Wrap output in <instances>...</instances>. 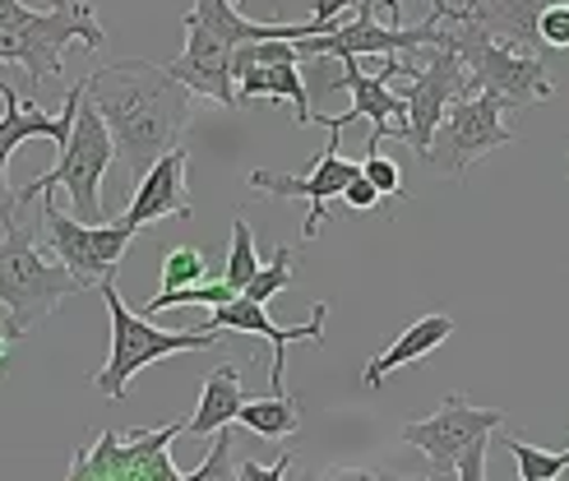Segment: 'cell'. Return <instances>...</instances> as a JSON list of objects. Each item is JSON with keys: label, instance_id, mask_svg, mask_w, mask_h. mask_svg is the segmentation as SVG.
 <instances>
[{"label": "cell", "instance_id": "6da1fadb", "mask_svg": "<svg viewBox=\"0 0 569 481\" xmlns=\"http://www.w3.org/2000/svg\"><path fill=\"white\" fill-rule=\"evenodd\" d=\"M83 98L102 111L130 181L144 177L162 153H172L194 117V93L167 66L144 61V56L83 74Z\"/></svg>", "mask_w": 569, "mask_h": 481}, {"label": "cell", "instance_id": "7a4b0ae2", "mask_svg": "<svg viewBox=\"0 0 569 481\" xmlns=\"http://www.w3.org/2000/svg\"><path fill=\"white\" fill-rule=\"evenodd\" d=\"M186 23V51L177 61H167L194 98H209L218 107L232 111L237 89H232V51L241 42H260V38H310L320 33L316 19L301 23H260L246 19L232 0H194V10L181 19Z\"/></svg>", "mask_w": 569, "mask_h": 481}, {"label": "cell", "instance_id": "3957f363", "mask_svg": "<svg viewBox=\"0 0 569 481\" xmlns=\"http://www.w3.org/2000/svg\"><path fill=\"white\" fill-rule=\"evenodd\" d=\"M98 292L107 301V315H111V357L102 371H93V389L102 399H126L130 380L144 371V365L162 361V357H177V352H209L222 343L218 329H158L149 324L144 310H130L121 301V288H117V273H107L98 282Z\"/></svg>", "mask_w": 569, "mask_h": 481}, {"label": "cell", "instance_id": "277c9868", "mask_svg": "<svg viewBox=\"0 0 569 481\" xmlns=\"http://www.w3.org/2000/svg\"><path fill=\"white\" fill-rule=\"evenodd\" d=\"M107 28L98 23L89 0H51L47 10H33L23 23L0 28V66H23L28 83H61L66 79V51H102Z\"/></svg>", "mask_w": 569, "mask_h": 481}, {"label": "cell", "instance_id": "5b68a950", "mask_svg": "<svg viewBox=\"0 0 569 481\" xmlns=\"http://www.w3.org/2000/svg\"><path fill=\"white\" fill-rule=\"evenodd\" d=\"M111 162H117V144H111L102 111L89 98H79V111H74L70 139L61 144V158H56L51 172H42L23 190H14V204L28 209L33 200H42V194L66 190L79 222H102V177H107Z\"/></svg>", "mask_w": 569, "mask_h": 481}, {"label": "cell", "instance_id": "8992f818", "mask_svg": "<svg viewBox=\"0 0 569 481\" xmlns=\"http://www.w3.org/2000/svg\"><path fill=\"white\" fill-rule=\"evenodd\" d=\"M74 292H83L74 273L56 254H42L33 232L19 222L0 232V310H6L14 338H28Z\"/></svg>", "mask_w": 569, "mask_h": 481}, {"label": "cell", "instance_id": "52a82bcc", "mask_svg": "<svg viewBox=\"0 0 569 481\" xmlns=\"http://www.w3.org/2000/svg\"><path fill=\"white\" fill-rule=\"evenodd\" d=\"M505 111H509L505 98H496L491 89H477V93L459 98L445 111V121L436 126L431 149H426L421 162L449 181H463L472 162H481L496 149H509L519 139L515 126L505 121Z\"/></svg>", "mask_w": 569, "mask_h": 481}, {"label": "cell", "instance_id": "ba28073f", "mask_svg": "<svg viewBox=\"0 0 569 481\" xmlns=\"http://www.w3.org/2000/svg\"><path fill=\"white\" fill-rule=\"evenodd\" d=\"M453 51L463 56V70L472 79V89H491L496 98H505L509 111H528L537 102L556 98V79H551L547 61L537 51L491 42L468 23H453Z\"/></svg>", "mask_w": 569, "mask_h": 481}, {"label": "cell", "instance_id": "9c48e42d", "mask_svg": "<svg viewBox=\"0 0 569 481\" xmlns=\"http://www.w3.org/2000/svg\"><path fill=\"white\" fill-rule=\"evenodd\" d=\"M177 435H186V421L158 431H102L74 454L70 481H181L172 454H167Z\"/></svg>", "mask_w": 569, "mask_h": 481}, {"label": "cell", "instance_id": "30bf717a", "mask_svg": "<svg viewBox=\"0 0 569 481\" xmlns=\"http://www.w3.org/2000/svg\"><path fill=\"white\" fill-rule=\"evenodd\" d=\"M42 237L51 245V254L61 260L79 288H98L107 273H117L126 260V245L134 241V228L126 222H79L74 213L56 209L51 194H42Z\"/></svg>", "mask_w": 569, "mask_h": 481}, {"label": "cell", "instance_id": "8fae6325", "mask_svg": "<svg viewBox=\"0 0 569 481\" xmlns=\"http://www.w3.org/2000/svg\"><path fill=\"white\" fill-rule=\"evenodd\" d=\"M325 126H329V144H325V153L310 162V172L306 177H288V172H264V167H254V172L246 177V186H250V194H260V200H306L310 209H306V222H301V237L306 241H316L320 237V228L329 222V204L343 194V186L361 172L357 162H348L343 153V144H338V134H343V121L338 117H320Z\"/></svg>", "mask_w": 569, "mask_h": 481}, {"label": "cell", "instance_id": "7c38bea8", "mask_svg": "<svg viewBox=\"0 0 569 481\" xmlns=\"http://www.w3.org/2000/svg\"><path fill=\"white\" fill-rule=\"evenodd\" d=\"M79 98H83V79L66 89L61 111H47V107H42V102H33V98H19L14 83H10L6 74H0V102H6V111H0V232L14 228V222H19L14 190H10V181H6L10 158L28 144V139H51V144L61 149L66 139H70V126H74Z\"/></svg>", "mask_w": 569, "mask_h": 481}, {"label": "cell", "instance_id": "4fadbf2b", "mask_svg": "<svg viewBox=\"0 0 569 481\" xmlns=\"http://www.w3.org/2000/svg\"><path fill=\"white\" fill-rule=\"evenodd\" d=\"M426 51H431L426 66H412L408 83H398V93L408 102V149L417 158H426V149H431V134L445 121V111L459 98L477 93L459 51H449V47H426Z\"/></svg>", "mask_w": 569, "mask_h": 481}, {"label": "cell", "instance_id": "5bb4252c", "mask_svg": "<svg viewBox=\"0 0 569 481\" xmlns=\"http://www.w3.org/2000/svg\"><path fill=\"white\" fill-rule=\"evenodd\" d=\"M505 427V412L500 408H472L463 393H449V399L421 421H408L398 440L412 444L417 454L431 463L436 477H453V463L459 454L477 440V435H491Z\"/></svg>", "mask_w": 569, "mask_h": 481}, {"label": "cell", "instance_id": "9a60e30c", "mask_svg": "<svg viewBox=\"0 0 569 481\" xmlns=\"http://www.w3.org/2000/svg\"><path fill=\"white\" fill-rule=\"evenodd\" d=\"M431 33H436V14H426L417 28H398V23H380L376 19V6L371 0H361L357 19L348 23H333L329 33H310V38H297V51L301 61L310 56H412L421 47H431Z\"/></svg>", "mask_w": 569, "mask_h": 481}, {"label": "cell", "instance_id": "2e32d148", "mask_svg": "<svg viewBox=\"0 0 569 481\" xmlns=\"http://www.w3.org/2000/svg\"><path fill=\"white\" fill-rule=\"evenodd\" d=\"M325 320H329V305L320 301L316 310H310L306 324H273L269 310L260 301L250 297H232L227 305H213V320L209 329L218 333H246V338H264V343L273 348V365H269V389L273 393H288V348L292 343H325Z\"/></svg>", "mask_w": 569, "mask_h": 481}, {"label": "cell", "instance_id": "e0dca14e", "mask_svg": "<svg viewBox=\"0 0 569 481\" xmlns=\"http://www.w3.org/2000/svg\"><path fill=\"white\" fill-rule=\"evenodd\" d=\"M325 93H352V111L348 117H366L371 121V139H366V153H376L385 139H403L408 144V102L403 93L393 89V83H385L380 74H366L357 66V56H343V74L325 83Z\"/></svg>", "mask_w": 569, "mask_h": 481}, {"label": "cell", "instance_id": "ac0fdd59", "mask_svg": "<svg viewBox=\"0 0 569 481\" xmlns=\"http://www.w3.org/2000/svg\"><path fill=\"white\" fill-rule=\"evenodd\" d=\"M190 153L177 144L172 153H162L144 177L134 181V194H130V209L121 213L126 228L144 232L153 222H167V218H190L194 204H190Z\"/></svg>", "mask_w": 569, "mask_h": 481}, {"label": "cell", "instance_id": "d6986e66", "mask_svg": "<svg viewBox=\"0 0 569 481\" xmlns=\"http://www.w3.org/2000/svg\"><path fill=\"white\" fill-rule=\"evenodd\" d=\"M453 338V320L449 315H421L417 324H408L403 333L393 338V343L380 352V357H371L366 361V375H361V384L366 389H385L389 384V375H398L403 365H412V361H421V357H431L436 348H445Z\"/></svg>", "mask_w": 569, "mask_h": 481}, {"label": "cell", "instance_id": "ffe728a7", "mask_svg": "<svg viewBox=\"0 0 569 481\" xmlns=\"http://www.w3.org/2000/svg\"><path fill=\"white\" fill-rule=\"evenodd\" d=\"M232 89H237V107L254 102V98H273V102H292L297 107V126H316V111H310V93L301 66H250V61H232Z\"/></svg>", "mask_w": 569, "mask_h": 481}, {"label": "cell", "instance_id": "44dd1931", "mask_svg": "<svg viewBox=\"0 0 569 481\" xmlns=\"http://www.w3.org/2000/svg\"><path fill=\"white\" fill-rule=\"evenodd\" d=\"M246 403V384H241V371L232 361H218L213 371L204 375V389H199V408L194 417L186 421V435H199V440H209L213 431L222 427H232L237 412Z\"/></svg>", "mask_w": 569, "mask_h": 481}, {"label": "cell", "instance_id": "7402d4cb", "mask_svg": "<svg viewBox=\"0 0 569 481\" xmlns=\"http://www.w3.org/2000/svg\"><path fill=\"white\" fill-rule=\"evenodd\" d=\"M237 421L260 440H288L301 431V403L292 393H269V399H246Z\"/></svg>", "mask_w": 569, "mask_h": 481}, {"label": "cell", "instance_id": "603a6c76", "mask_svg": "<svg viewBox=\"0 0 569 481\" xmlns=\"http://www.w3.org/2000/svg\"><path fill=\"white\" fill-rule=\"evenodd\" d=\"M292 278H297V254H292V245H278L269 260L260 264V273H254L246 288H241V297H250V301H260V305H269L273 297H282L292 288Z\"/></svg>", "mask_w": 569, "mask_h": 481}, {"label": "cell", "instance_id": "cb8c5ba5", "mask_svg": "<svg viewBox=\"0 0 569 481\" xmlns=\"http://www.w3.org/2000/svg\"><path fill=\"white\" fill-rule=\"evenodd\" d=\"M237 297V288L227 278H213V282H194V288H177V292H158L149 305H144V315H162V310H172V305H227Z\"/></svg>", "mask_w": 569, "mask_h": 481}, {"label": "cell", "instance_id": "d4e9b609", "mask_svg": "<svg viewBox=\"0 0 569 481\" xmlns=\"http://www.w3.org/2000/svg\"><path fill=\"white\" fill-rule=\"evenodd\" d=\"M260 264H264V260L254 254V232H250V222L237 213V218H232V245H227V269H222V278L241 292L246 282L260 273Z\"/></svg>", "mask_w": 569, "mask_h": 481}, {"label": "cell", "instance_id": "484cf974", "mask_svg": "<svg viewBox=\"0 0 569 481\" xmlns=\"http://www.w3.org/2000/svg\"><path fill=\"white\" fill-rule=\"evenodd\" d=\"M505 444H509V454L519 459V477H523V481H556V477L569 468V454H551V449H537V444H528V440L515 435V431L505 435Z\"/></svg>", "mask_w": 569, "mask_h": 481}, {"label": "cell", "instance_id": "4316f807", "mask_svg": "<svg viewBox=\"0 0 569 481\" xmlns=\"http://www.w3.org/2000/svg\"><path fill=\"white\" fill-rule=\"evenodd\" d=\"M209 278V264H204V250L194 245H172L162 254V288L158 292H177V288H194V282Z\"/></svg>", "mask_w": 569, "mask_h": 481}, {"label": "cell", "instance_id": "83f0119b", "mask_svg": "<svg viewBox=\"0 0 569 481\" xmlns=\"http://www.w3.org/2000/svg\"><path fill=\"white\" fill-rule=\"evenodd\" d=\"M186 481H237V463H232V431H213V449L204 463H194L186 472Z\"/></svg>", "mask_w": 569, "mask_h": 481}, {"label": "cell", "instance_id": "f1b7e54d", "mask_svg": "<svg viewBox=\"0 0 569 481\" xmlns=\"http://www.w3.org/2000/svg\"><path fill=\"white\" fill-rule=\"evenodd\" d=\"M361 177L371 181L380 194H393V200H408V186H403V167H398L393 158H385L380 149L376 153H366L361 162Z\"/></svg>", "mask_w": 569, "mask_h": 481}, {"label": "cell", "instance_id": "f546056e", "mask_svg": "<svg viewBox=\"0 0 569 481\" xmlns=\"http://www.w3.org/2000/svg\"><path fill=\"white\" fill-rule=\"evenodd\" d=\"M537 38H542V47H551V51H569V0H551L542 10Z\"/></svg>", "mask_w": 569, "mask_h": 481}, {"label": "cell", "instance_id": "4dcf8cb0", "mask_svg": "<svg viewBox=\"0 0 569 481\" xmlns=\"http://www.w3.org/2000/svg\"><path fill=\"white\" fill-rule=\"evenodd\" d=\"M496 435V431H491ZM491 435H477L463 454H459V463H453V477H463V481H481L487 477V449H491Z\"/></svg>", "mask_w": 569, "mask_h": 481}, {"label": "cell", "instance_id": "1f68e13d", "mask_svg": "<svg viewBox=\"0 0 569 481\" xmlns=\"http://www.w3.org/2000/svg\"><path fill=\"white\" fill-rule=\"evenodd\" d=\"M338 200H343L348 209H357V213H366V209H376V204L385 200V194H380V190H376L371 181H366V177L357 172V177H352V181L343 186V194H338Z\"/></svg>", "mask_w": 569, "mask_h": 481}, {"label": "cell", "instance_id": "d6a6232c", "mask_svg": "<svg viewBox=\"0 0 569 481\" xmlns=\"http://www.w3.org/2000/svg\"><path fill=\"white\" fill-rule=\"evenodd\" d=\"M292 463H297V449H288L278 463H241L237 468V477H250V481H282L292 472Z\"/></svg>", "mask_w": 569, "mask_h": 481}, {"label": "cell", "instance_id": "836d02e7", "mask_svg": "<svg viewBox=\"0 0 569 481\" xmlns=\"http://www.w3.org/2000/svg\"><path fill=\"white\" fill-rule=\"evenodd\" d=\"M357 6V0H310V19L320 23V33H329L333 23H343V14Z\"/></svg>", "mask_w": 569, "mask_h": 481}, {"label": "cell", "instance_id": "e575fe53", "mask_svg": "<svg viewBox=\"0 0 569 481\" xmlns=\"http://www.w3.org/2000/svg\"><path fill=\"white\" fill-rule=\"evenodd\" d=\"M33 14V6H23V0H0V28H14Z\"/></svg>", "mask_w": 569, "mask_h": 481}, {"label": "cell", "instance_id": "d590c367", "mask_svg": "<svg viewBox=\"0 0 569 481\" xmlns=\"http://www.w3.org/2000/svg\"><path fill=\"white\" fill-rule=\"evenodd\" d=\"M10 343H19L14 329L6 324V310H0V380H6V357H10Z\"/></svg>", "mask_w": 569, "mask_h": 481}, {"label": "cell", "instance_id": "8d00e7d4", "mask_svg": "<svg viewBox=\"0 0 569 481\" xmlns=\"http://www.w3.org/2000/svg\"><path fill=\"white\" fill-rule=\"evenodd\" d=\"M376 6V14H389L393 23H398V14H403V0H371Z\"/></svg>", "mask_w": 569, "mask_h": 481}, {"label": "cell", "instance_id": "74e56055", "mask_svg": "<svg viewBox=\"0 0 569 481\" xmlns=\"http://www.w3.org/2000/svg\"><path fill=\"white\" fill-rule=\"evenodd\" d=\"M565 454H569V449H565Z\"/></svg>", "mask_w": 569, "mask_h": 481}, {"label": "cell", "instance_id": "f35d334b", "mask_svg": "<svg viewBox=\"0 0 569 481\" xmlns=\"http://www.w3.org/2000/svg\"><path fill=\"white\" fill-rule=\"evenodd\" d=\"M565 158H569V153H565Z\"/></svg>", "mask_w": 569, "mask_h": 481}]
</instances>
